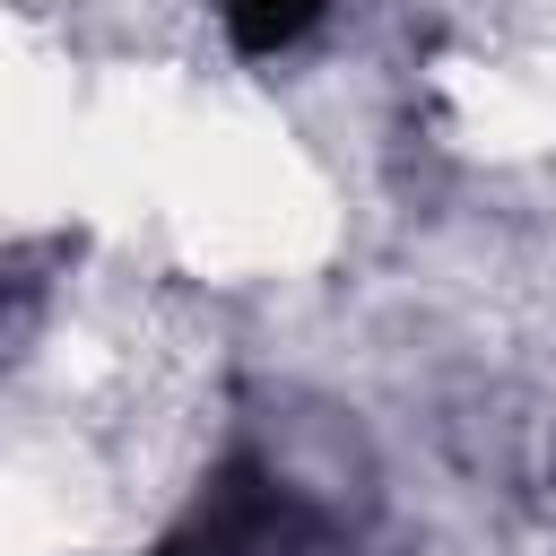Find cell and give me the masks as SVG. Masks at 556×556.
<instances>
[{"instance_id":"cell-2","label":"cell","mask_w":556,"mask_h":556,"mask_svg":"<svg viewBox=\"0 0 556 556\" xmlns=\"http://www.w3.org/2000/svg\"><path fill=\"white\" fill-rule=\"evenodd\" d=\"M217 9H226V43L243 61H269V52L304 43L313 17H321V0H217Z\"/></svg>"},{"instance_id":"cell-1","label":"cell","mask_w":556,"mask_h":556,"mask_svg":"<svg viewBox=\"0 0 556 556\" xmlns=\"http://www.w3.org/2000/svg\"><path fill=\"white\" fill-rule=\"evenodd\" d=\"M287 530H304V513H295L252 460H235V469L208 486V504H200L156 556H261V547H278Z\"/></svg>"}]
</instances>
